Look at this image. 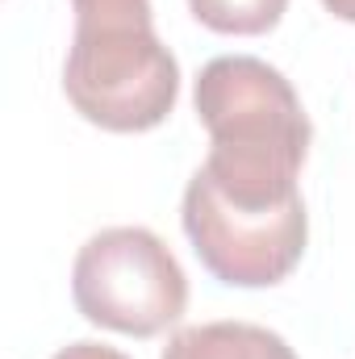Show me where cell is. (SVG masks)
<instances>
[{"instance_id": "6da1fadb", "label": "cell", "mask_w": 355, "mask_h": 359, "mask_svg": "<svg viewBox=\"0 0 355 359\" xmlns=\"http://www.w3.org/2000/svg\"><path fill=\"white\" fill-rule=\"evenodd\" d=\"M196 117L209 134L201 172L243 205H280L301 196L314 126L297 88L255 55H217L192 88Z\"/></svg>"}, {"instance_id": "7a4b0ae2", "label": "cell", "mask_w": 355, "mask_h": 359, "mask_svg": "<svg viewBox=\"0 0 355 359\" xmlns=\"http://www.w3.org/2000/svg\"><path fill=\"white\" fill-rule=\"evenodd\" d=\"M63 92L72 109L109 134H147L172 117L180 100V63L155 34L151 17L76 21Z\"/></svg>"}, {"instance_id": "3957f363", "label": "cell", "mask_w": 355, "mask_h": 359, "mask_svg": "<svg viewBox=\"0 0 355 359\" xmlns=\"http://www.w3.org/2000/svg\"><path fill=\"white\" fill-rule=\"evenodd\" d=\"M76 309L100 330L155 339L188 309V276L168 243L147 226L92 234L72 264Z\"/></svg>"}, {"instance_id": "277c9868", "label": "cell", "mask_w": 355, "mask_h": 359, "mask_svg": "<svg viewBox=\"0 0 355 359\" xmlns=\"http://www.w3.org/2000/svg\"><path fill=\"white\" fill-rule=\"evenodd\" d=\"M184 234L201 268L230 288H272L301 264L309 213L301 196L280 205H243L226 196L201 168L184 188Z\"/></svg>"}, {"instance_id": "5b68a950", "label": "cell", "mask_w": 355, "mask_h": 359, "mask_svg": "<svg viewBox=\"0 0 355 359\" xmlns=\"http://www.w3.org/2000/svg\"><path fill=\"white\" fill-rule=\"evenodd\" d=\"M163 359H297V351L255 322H201L176 330Z\"/></svg>"}, {"instance_id": "8992f818", "label": "cell", "mask_w": 355, "mask_h": 359, "mask_svg": "<svg viewBox=\"0 0 355 359\" xmlns=\"http://www.w3.org/2000/svg\"><path fill=\"white\" fill-rule=\"evenodd\" d=\"M188 8L213 34L255 38V34H267L280 25L288 0H188Z\"/></svg>"}, {"instance_id": "52a82bcc", "label": "cell", "mask_w": 355, "mask_h": 359, "mask_svg": "<svg viewBox=\"0 0 355 359\" xmlns=\"http://www.w3.org/2000/svg\"><path fill=\"white\" fill-rule=\"evenodd\" d=\"M76 21L84 17H151V0H72Z\"/></svg>"}, {"instance_id": "ba28073f", "label": "cell", "mask_w": 355, "mask_h": 359, "mask_svg": "<svg viewBox=\"0 0 355 359\" xmlns=\"http://www.w3.org/2000/svg\"><path fill=\"white\" fill-rule=\"evenodd\" d=\"M51 359H130L126 351H117V347H105V343H72V347H63V351H55Z\"/></svg>"}, {"instance_id": "9c48e42d", "label": "cell", "mask_w": 355, "mask_h": 359, "mask_svg": "<svg viewBox=\"0 0 355 359\" xmlns=\"http://www.w3.org/2000/svg\"><path fill=\"white\" fill-rule=\"evenodd\" d=\"M322 4H326V13H330V17L351 21V25H355V0H322Z\"/></svg>"}]
</instances>
